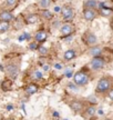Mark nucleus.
Here are the masks:
<instances>
[{
    "label": "nucleus",
    "mask_w": 113,
    "mask_h": 120,
    "mask_svg": "<svg viewBox=\"0 0 113 120\" xmlns=\"http://www.w3.org/2000/svg\"><path fill=\"white\" fill-rule=\"evenodd\" d=\"M33 77H35V79H41L43 76H42V72H40V71H35V72L33 73Z\"/></svg>",
    "instance_id": "nucleus-23"
},
{
    "label": "nucleus",
    "mask_w": 113,
    "mask_h": 120,
    "mask_svg": "<svg viewBox=\"0 0 113 120\" xmlns=\"http://www.w3.org/2000/svg\"><path fill=\"white\" fill-rule=\"evenodd\" d=\"M8 120H12V119H8Z\"/></svg>",
    "instance_id": "nucleus-34"
},
{
    "label": "nucleus",
    "mask_w": 113,
    "mask_h": 120,
    "mask_svg": "<svg viewBox=\"0 0 113 120\" xmlns=\"http://www.w3.org/2000/svg\"><path fill=\"white\" fill-rule=\"evenodd\" d=\"M50 0H39V4L41 8H48L50 6Z\"/></svg>",
    "instance_id": "nucleus-20"
},
{
    "label": "nucleus",
    "mask_w": 113,
    "mask_h": 120,
    "mask_svg": "<svg viewBox=\"0 0 113 120\" xmlns=\"http://www.w3.org/2000/svg\"><path fill=\"white\" fill-rule=\"evenodd\" d=\"M39 51L40 53H42V55H46L47 52H48V49L46 47H39Z\"/></svg>",
    "instance_id": "nucleus-25"
},
{
    "label": "nucleus",
    "mask_w": 113,
    "mask_h": 120,
    "mask_svg": "<svg viewBox=\"0 0 113 120\" xmlns=\"http://www.w3.org/2000/svg\"><path fill=\"white\" fill-rule=\"evenodd\" d=\"M12 109H13V106H12V105H8V106H7V110H9V111H11Z\"/></svg>",
    "instance_id": "nucleus-29"
},
{
    "label": "nucleus",
    "mask_w": 113,
    "mask_h": 120,
    "mask_svg": "<svg viewBox=\"0 0 113 120\" xmlns=\"http://www.w3.org/2000/svg\"><path fill=\"white\" fill-rule=\"evenodd\" d=\"M48 69H49V67H48V66H43V70H44V71H47Z\"/></svg>",
    "instance_id": "nucleus-32"
},
{
    "label": "nucleus",
    "mask_w": 113,
    "mask_h": 120,
    "mask_svg": "<svg viewBox=\"0 0 113 120\" xmlns=\"http://www.w3.org/2000/svg\"><path fill=\"white\" fill-rule=\"evenodd\" d=\"M38 16L37 15H30V16H28L27 17V22L28 23H35V22L38 21Z\"/></svg>",
    "instance_id": "nucleus-16"
},
{
    "label": "nucleus",
    "mask_w": 113,
    "mask_h": 120,
    "mask_svg": "<svg viewBox=\"0 0 113 120\" xmlns=\"http://www.w3.org/2000/svg\"><path fill=\"white\" fill-rule=\"evenodd\" d=\"M104 60L100 58V57H94L91 61V67L92 69H94V70H100L104 67Z\"/></svg>",
    "instance_id": "nucleus-3"
},
{
    "label": "nucleus",
    "mask_w": 113,
    "mask_h": 120,
    "mask_svg": "<svg viewBox=\"0 0 113 120\" xmlns=\"http://www.w3.org/2000/svg\"><path fill=\"white\" fill-rule=\"evenodd\" d=\"M0 19H1V21H10L13 19V16L9 11H2L0 13Z\"/></svg>",
    "instance_id": "nucleus-8"
},
{
    "label": "nucleus",
    "mask_w": 113,
    "mask_h": 120,
    "mask_svg": "<svg viewBox=\"0 0 113 120\" xmlns=\"http://www.w3.org/2000/svg\"><path fill=\"white\" fill-rule=\"evenodd\" d=\"M75 52L73 51V50H67V51L64 52V59L68 60V61H70V60H72L75 58Z\"/></svg>",
    "instance_id": "nucleus-13"
},
{
    "label": "nucleus",
    "mask_w": 113,
    "mask_h": 120,
    "mask_svg": "<svg viewBox=\"0 0 113 120\" xmlns=\"http://www.w3.org/2000/svg\"><path fill=\"white\" fill-rule=\"evenodd\" d=\"M73 80H74V83H75L77 86H84V85L88 83L89 78H88L87 73L82 72V71H79V72L74 73Z\"/></svg>",
    "instance_id": "nucleus-1"
},
{
    "label": "nucleus",
    "mask_w": 113,
    "mask_h": 120,
    "mask_svg": "<svg viewBox=\"0 0 113 120\" xmlns=\"http://www.w3.org/2000/svg\"><path fill=\"white\" fill-rule=\"evenodd\" d=\"M61 11H62V16L64 18V20H71L73 18V9L71 7H65Z\"/></svg>",
    "instance_id": "nucleus-4"
},
{
    "label": "nucleus",
    "mask_w": 113,
    "mask_h": 120,
    "mask_svg": "<svg viewBox=\"0 0 113 120\" xmlns=\"http://www.w3.org/2000/svg\"><path fill=\"white\" fill-rule=\"evenodd\" d=\"M35 38L37 41L42 42V41H44V40L47 39V34H46V31H43V30H40V31H38V32L35 34Z\"/></svg>",
    "instance_id": "nucleus-9"
},
{
    "label": "nucleus",
    "mask_w": 113,
    "mask_h": 120,
    "mask_svg": "<svg viewBox=\"0 0 113 120\" xmlns=\"http://www.w3.org/2000/svg\"><path fill=\"white\" fill-rule=\"evenodd\" d=\"M37 47H38V46H37V43H35V42L30 43V46H29V48H30L31 50H35V49H37Z\"/></svg>",
    "instance_id": "nucleus-27"
},
{
    "label": "nucleus",
    "mask_w": 113,
    "mask_h": 120,
    "mask_svg": "<svg viewBox=\"0 0 113 120\" xmlns=\"http://www.w3.org/2000/svg\"><path fill=\"white\" fill-rule=\"evenodd\" d=\"M9 29L8 21H1L0 22V32H6Z\"/></svg>",
    "instance_id": "nucleus-18"
},
{
    "label": "nucleus",
    "mask_w": 113,
    "mask_h": 120,
    "mask_svg": "<svg viewBox=\"0 0 113 120\" xmlns=\"http://www.w3.org/2000/svg\"><path fill=\"white\" fill-rule=\"evenodd\" d=\"M6 4H7V6H9V7H12V6H14V4H17V0H7Z\"/></svg>",
    "instance_id": "nucleus-22"
},
{
    "label": "nucleus",
    "mask_w": 113,
    "mask_h": 120,
    "mask_svg": "<svg viewBox=\"0 0 113 120\" xmlns=\"http://www.w3.org/2000/svg\"><path fill=\"white\" fill-rule=\"evenodd\" d=\"M72 31H73V26L70 25V23H65V25H63L60 29V32H61L62 36H69V34H72Z\"/></svg>",
    "instance_id": "nucleus-6"
},
{
    "label": "nucleus",
    "mask_w": 113,
    "mask_h": 120,
    "mask_svg": "<svg viewBox=\"0 0 113 120\" xmlns=\"http://www.w3.org/2000/svg\"><path fill=\"white\" fill-rule=\"evenodd\" d=\"M1 88L4 90V91H8L12 88V82L9 81V80H6V81L2 82V85H1Z\"/></svg>",
    "instance_id": "nucleus-15"
},
{
    "label": "nucleus",
    "mask_w": 113,
    "mask_h": 120,
    "mask_svg": "<svg viewBox=\"0 0 113 120\" xmlns=\"http://www.w3.org/2000/svg\"><path fill=\"white\" fill-rule=\"evenodd\" d=\"M0 120H1V117H0Z\"/></svg>",
    "instance_id": "nucleus-35"
},
{
    "label": "nucleus",
    "mask_w": 113,
    "mask_h": 120,
    "mask_svg": "<svg viewBox=\"0 0 113 120\" xmlns=\"http://www.w3.org/2000/svg\"><path fill=\"white\" fill-rule=\"evenodd\" d=\"M87 112L89 113V115H91V116H92V115H94V113H95V109H94L93 107H90L87 110Z\"/></svg>",
    "instance_id": "nucleus-26"
},
{
    "label": "nucleus",
    "mask_w": 113,
    "mask_h": 120,
    "mask_svg": "<svg viewBox=\"0 0 113 120\" xmlns=\"http://www.w3.org/2000/svg\"><path fill=\"white\" fill-rule=\"evenodd\" d=\"M110 87H111V81L108 78H102V79H100V81L98 82L96 91L98 92H105L110 89Z\"/></svg>",
    "instance_id": "nucleus-2"
},
{
    "label": "nucleus",
    "mask_w": 113,
    "mask_h": 120,
    "mask_svg": "<svg viewBox=\"0 0 113 120\" xmlns=\"http://www.w3.org/2000/svg\"><path fill=\"white\" fill-rule=\"evenodd\" d=\"M100 53H101V48L99 47H92L91 48V50H90V55L91 56H100Z\"/></svg>",
    "instance_id": "nucleus-17"
},
{
    "label": "nucleus",
    "mask_w": 113,
    "mask_h": 120,
    "mask_svg": "<svg viewBox=\"0 0 113 120\" xmlns=\"http://www.w3.org/2000/svg\"><path fill=\"white\" fill-rule=\"evenodd\" d=\"M109 97H110V99H111V100H113V89L109 92Z\"/></svg>",
    "instance_id": "nucleus-30"
},
{
    "label": "nucleus",
    "mask_w": 113,
    "mask_h": 120,
    "mask_svg": "<svg viewBox=\"0 0 113 120\" xmlns=\"http://www.w3.org/2000/svg\"><path fill=\"white\" fill-rule=\"evenodd\" d=\"M54 68L56 69H62V64H54Z\"/></svg>",
    "instance_id": "nucleus-28"
},
{
    "label": "nucleus",
    "mask_w": 113,
    "mask_h": 120,
    "mask_svg": "<svg viewBox=\"0 0 113 120\" xmlns=\"http://www.w3.org/2000/svg\"><path fill=\"white\" fill-rule=\"evenodd\" d=\"M98 6V2L95 0H85L84 2V7L85 8H90V9H94Z\"/></svg>",
    "instance_id": "nucleus-14"
},
{
    "label": "nucleus",
    "mask_w": 113,
    "mask_h": 120,
    "mask_svg": "<svg viewBox=\"0 0 113 120\" xmlns=\"http://www.w3.org/2000/svg\"><path fill=\"white\" fill-rule=\"evenodd\" d=\"M7 71H8V73L11 76L12 78H16L17 77V75H18V68L16 67V66H8L7 67Z\"/></svg>",
    "instance_id": "nucleus-11"
},
{
    "label": "nucleus",
    "mask_w": 113,
    "mask_h": 120,
    "mask_svg": "<svg viewBox=\"0 0 113 120\" xmlns=\"http://www.w3.org/2000/svg\"><path fill=\"white\" fill-rule=\"evenodd\" d=\"M70 107L72 108L74 111H81L83 109V103L81 101H79V100H74V101L70 103Z\"/></svg>",
    "instance_id": "nucleus-7"
},
{
    "label": "nucleus",
    "mask_w": 113,
    "mask_h": 120,
    "mask_svg": "<svg viewBox=\"0 0 113 120\" xmlns=\"http://www.w3.org/2000/svg\"><path fill=\"white\" fill-rule=\"evenodd\" d=\"M61 10H62V9H61L60 7H54V11H56V12H60Z\"/></svg>",
    "instance_id": "nucleus-31"
},
{
    "label": "nucleus",
    "mask_w": 113,
    "mask_h": 120,
    "mask_svg": "<svg viewBox=\"0 0 113 120\" xmlns=\"http://www.w3.org/2000/svg\"><path fill=\"white\" fill-rule=\"evenodd\" d=\"M111 26H112V28H113V22H111Z\"/></svg>",
    "instance_id": "nucleus-33"
},
{
    "label": "nucleus",
    "mask_w": 113,
    "mask_h": 120,
    "mask_svg": "<svg viewBox=\"0 0 113 120\" xmlns=\"http://www.w3.org/2000/svg\"><path fill=\"white\" fill-rule=\"evenodd\" d=\"M111 13H112V10L110 8H103L101 10V15L103 17H109V16H111Z\"/></svg>",
    "instance_id": "nucleus-19"
},
{
    "label": "nucleus",
    "mask_w": 113,
    "mask_h": 120,
    "mask_svg": "<svg viewBox=\"0 0 113 120\" xmlns=\"http://www.w3.org/2000/svg\"><path fill=\"white\" fill-rule=\"evenodd\" d=\"M42 17L46 18V19H51L52 18V12L49 11V10H44L43 12H42Z\"/></svg>",
    "instance_id": "nucleus-21"
},
{
    "label": "nucleus",
    "mask_w": 113,
    "mask_h": 120,
    "mask_svg": "<svg viewBox=\"0 0 113 120\" xmlns=\"http://www.w3.org/2000/svg\"><path fill=\"white\" fill-rule=\"evenodd\" d=\"M85 41H87L88 45H95L96 41H98V38H96L95 34H87V39H85Z\"/></svg>",
    "instance_id": "nucleus-10"
},
{
    "label": "nucleus",
    "mask_w": 113,
    "mask_h": 120,
    "mask_svg": "<svg viewBox=\"0 0 113 120\" xmlns=\"http://www.w3.org/2000/svg\"><path fill=\"white\" fill-rule=\"evenodd\" d=\"M37 91H38V86H37V85H33V83L29 85V86L26 88V92L28 94H35Z\"/></svg>",
    "instance_id": "nucleus-12"
},
{
    "label": "nucleus",
    "mask_w": 113,
    "mask_h": 120,
    "mask_svg": "<svg viewBox=\"0 0 113 120\" xmlns=\"http://www.w3.org/2000/svg\"><path fill=\"white\" fill-rule=\"evenodd\" d=\"M83 16H84V19L88 20V21H92L94 17H95V12L93 9H90V8H85L84 11H83Z\"/></svg>",
    "instance_id": "nucleus-5"
},
{
    "label": "nucleus",
    "mask_w": 113,
    "mask_h": 120,
    "mask_svg": "<svg viewBox=\"0 0 113 120\" xmlns=\"http://www.w3.org/2000/svg\"><path fill=\"white\" fill-rule=\"evenodd\" d=\"M64 75H65V77L67 78H71L72 77V70H71V69H67Z\"/></svg>",
    "instance_id": "nucleus-24"
}]
</instances>
